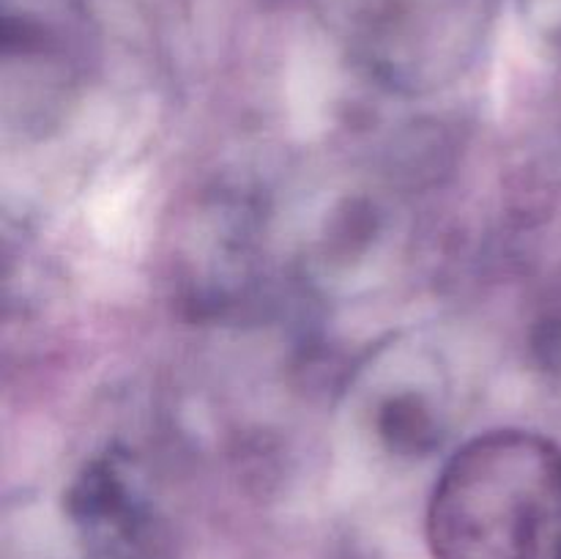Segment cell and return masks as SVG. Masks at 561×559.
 I'll use <instances>...</instances> for the list:
<instances>
[{
    "mask_svg": "<svg viewBox=\"0 0 561 559\" xmlns=\"http://www.w3.org/2000/svg\"><path fill=\"white\" fill-rule=\"evenodd\" d=\"M427 535L436 559H561V455L531 433L471 438L433 488Z\"/></svg>",
    "mask_w": 561,
    "mask_h": 559,
    "instance_id": "obj_1",
    "label": "cell"
},
{
    "mask_svg": "<svg viewBox=\"0 0 561 559\" xmlns=\"http://www.w3.org/2000/svg\"><path fill=\"white\" fill-rule=\"evenodd\" d=\"M378 431L392 449L416 455L427 453L436 444L438 422L420 395H398L387 400L378 414Z\"/></svg>",
    "mask_w": 561,
    "mask_h": 559,
    "instance_id": "obj_2",
    "label": "cell"
}]
</instances>
